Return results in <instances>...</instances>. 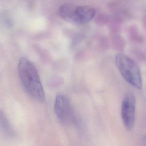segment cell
<instances>
[{
  "label": "cell",
  "instance_id": "cell-1",
  "mask_svg": "<svg viewBox=\"0 0 146 146\" xmlns=\"http://www.w3.org/2000/svg\"><path fill=\"white\" fill-rule=\"evenodd\" d=\"M18 72L24 89L32 98L43 102L45 94L38 72L34 65L25 57L20 60Z\"/></svg>",
  "mask_w": 146,
  "mask_h": 146
},
{
  "label": "cell",
  "instance_id": "cell-2",
  "mask_svg": "<svg viewBox=\"0 0 146 146\" xmlns=\"http://www.w3.org/2000/svg\"><path fill=\"white\" fill-rule=\"evenodd\" d=\"M115 62L117 68L124 79L135 88L141 89L142 78L139 68L136 63L122 53L116 55Z\"/></svg>",
  "mask_w": 146,
  "mask_h": 146
},
{
  "label": "cell",
  "instance_id": "cell-3",
  "mask_svg": "<svg viewBox=\"0 0 146 146\" xmlns=\"http://www.w3.org/2000/svg\"><path fill=\"white\" fill-rule=\"evenodd\" d=\"M56 115L60 122L64 125H69L75 121L74 111L67 97L59 94L56 98L54 103Z\"/></svg>",
  "mask_w": 146,
  "mask_h": 146
},
{
  "label": "cell",
  "instance_id": "cell-4",
  "mask_svg": "<svg viewBox=\"0 0 146 146\" xmlns=\"http://www.w3.org/2000/svg\"><path fill=\"white\" fill-rule=\"evenodd\" d=\"M136 99L134 94L129 93L122 102L121 117L125 127L128 130L133 127L135 123Z\"/></svg>",
  "mask_w": 146,
  "mask_h": 146
},
{
  "label": "cell",
  "instance_id": "cell-5",
  "mask_svg": "<svg viewBox=\"0 0 146 146\" xmlns=\"http://www.w3.org/2000/svg\"><path fill=\"white\" fill-rule=\"evenodd\" d=\"M95 14V9L91 6L76 7L74 22L78 24H86L92 20Z\"/></svg>",
  "mask_w": 146,
  "mask_h": 146
},
{
  "label": "cell",
  "instance_id": "cell-6",
  "mask_svg": "<svg viewBox=\"0 0 146 146\" xmlns=\"http://www.w3.org/2000/svg\"><path fill=\"white\" fill-rule=\"evenodd\" d=\"M76 8V6L73 4H63L59 9V14L65 20L74 22Z\"/></svg>",
  "mask_w": 146,
  "mask_h": 146
},
{
  "label": "cell",
  "instance_id": "cell-7",
  "mask_svg": "<svg viewBox=\"0 0 146 146\" xmlns=\"http://www.w3.org/2000/svg\"><path fill=\"white\" fill-rule=\"evenodd\" d=\"M0 128L3 133L7 136L11 137L14 134L13 129L7 117L0 109Z\"/></svg>",
  "mask_w": 146,
  "mask_h": 146
},
{
  "label": "cell",
  "instance_id": "cell-8",
  "mask_svg": "<svg viewBox=\"0 0 146 146\" xmlns=\"http://www.w3.org/2000/svg\"><path fill=\"white\" fill-rule=\"evenodd\" d=\"M144 140H145V143L146 144V136L145 137V139H144Z\"/></svg>",
  "mask_w": 146,
  "mask_h": 146
}]
</instances>
